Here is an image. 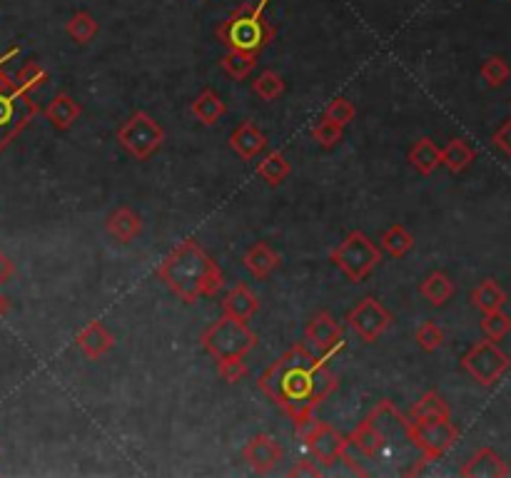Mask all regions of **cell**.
<instances>
[{"mask_svg": "<svg viewBox=\"0 0 511 478\" xmlns=\"http://www.w3.org/2000/svg\"><path fill=\"white\" fill-rule=\"evenodd\" d=\"M312 140L319 143L322 147H334V144L342 143V137H344V128H340L337 122H332V120L322 118L317 122L315 128H312Z\"/></svg>", "mask_w": 511, "mask_h": 478, "instance_id": "d590c367", "label": "cell"}, {"mask_svg": "<svg viewBox=\"0 0 511 478\" xmlns=\"http://www.w3.org/2000/svg\"><path fill=\"white\" fill-rule=\"evenodd\" d=\"M257 309H260V299L255 297V292H250L247 284H235L222 299V311L240 322H250Z\"/></svg>", "mask_w": 511, "mask_h": 478, "instance_id": "e0dca14e", "label": "cell"}, {"mask_svg": "<svg viewBox=\"0 0 511 478\" xmlns=\"http://www.w3.org/2000/svg\"><path fill=\"white\" fill-rule=\"evenodd\" d=\"M65 30H68V36L73 37L75 43L86 45V43H90L93 37L98 36V23H95V18L90 12H75Z\"/></svg>", "mask_w": 511, "mask_h": 478, "instance_id": "1f68e13d", "label": "cell"}, {"mask_svg": "<svg viewBox=\"0 0 511 478\" xmlns=\"http://www.w3.org/2000/svg\"><path fill=\"white\" fill-rule=\"evenodd\" d=\"M18 53H21V50L11 48V50H8V53H5V55H0V68H5V62H8V60H11V58H15Z\"/></svg>", "mask_w": 511, "mask_h": 478, "instance_id": "7bdbcfd3", "label": "cell"}, {"mask_svg": "<svg viewBox=\"0 0 511 478\" xmlns=\"http://www.w3.org/2000/svg\"><path fill=\"white\" fill-rule=\"evenodd\" d=\"M472 304H474L482 314L497 311L507 304V292H504L494 279H484V282L472 292Z\"/></svg>", "mask_w": 511, "mask_h": 478, "instance_id": "484cf974", "label": "cell"}, {"mask_svg": "<svg viewBox=\"0 0 511 478\" xmlns=\"http://www.w3.org/2000/svg\"><path fill=\"white\" fill-rule=\"evenodd\" d=\"M225 110H227V105L222 103V97H219L215 90H202V93L195 97V103L190 105V112H193L202 125H207V128L219 122V118L225 115Z\"/></svg>", "mask_w": 511, "mask_h": 478, "instance_id": "603a6c76", "label": "cell"}, {"mask_svg": "<svg viewBox=\"0 0 511 478\" xmlns=\"http://www.w3.org/2000/svg\"><path fill=\"white\" fill-rule=\"evenodd\" d=\"M379 247L387 251L390 257H394V260H402L404 254L414 247V237L409 235V229L407 227H402V225H394V227H390L384 235H382V239H379Z\"/></svg>", "mask_w": 511, "mask_h": 478, "instance_id": "f1b7e54d", "label": "cell"}, {"mask_svg": "<svg viewBox=\"0 0 511 478\" xmlns=\"http://www.w3.org/2000/svg\"><path fill=\"white\" fill-rule=\"evenodd\" d=\"M494 144L499 147L504 155L511 157V120H507L499 130L494 132Z\"/></svg>", "mask_w": 511, "mask_h": 478, "instance_id": "60d3db41", "label": "cell"}, {"mask_svg": "<svg viewBox=\"0 0 511 478\" xmlns=\"http://www.w3.org/2000/svg\"><path fill=\"white\" fill-rule=\"evenodd\" d=\"M329 260L334 267H340L342 275L357 284V282H365L367 276L377 269V264L382 262V250L365 232L354 229L329 251Z\"/></svg>", "mask_w": 511, "mask_h": 478, "instance_id": "52a82bcc", "label": "cell"}, {"mask_svg": "<svg viewBox=\"0 0 511 478\" xmlns=\"http://www.w3.org/2000/svg\"><path fill=\"white\" fill-rule=\"evenodd\" d=\"M75 344H78V349H80L87 358L98 361V358H103L108 354L110 349L115 347V339H112V334H110L103 324L90 322L83 332H78Z\"/></svg>", "mask_w": 511, "mask_h": 478, "instance_id": "2e32d148", "label": "cell"}, {"mask_svg": "<svg viewBox=\"0 0 511 478\" xmlns=\"http://www.w3.org/2000/svg\"><path fill=\"white\" fill-rule=\"evenodd\" d=\"M354 115H357V108H354V103H350L347 97H334L327 105V110H325V118L337 122L340 128H347L354 120Z\"/></svg>", "mask_w": 511, "mask_h": 478, "instance_id": "74e56055", "label": "cell"}, {"mask_svg": "<svg viewBox=\"0 0 511 478\" xmlns=\"http://www.w3.org/2000/svg\"><path fill=\"white\" fill-rule=\"evenodd\" d=\"M218 37L227 50H243V53H260L269 45L275 37V28L265 18L260 5H243L232 12L230 18L218 28Z\"/></svg>", "mask_w": 511, "mask_h": 478, "instance_id": "3957f363", "label": "cell"}, {"mask_svg": "<svg viewBox=\"0 0 511 478\" xmlns=\"http://www.w3.org/2000/svg\"><path fill=\"white\" fill-rule=\"evenodd\" d=\"M414 339H416V344L424 349V351H437L444 344V329L437 322H422Z\"/></svg>", "mask_w": 511, "mask_h": 478, "instance_id": "8d00e7d4", "label": "cell"}, {"mask_svg": "<svg viewBox=\"0 0 511 478\" xmlns=\"http://www.w3.org/2000/svg\"><path fill=\"white\" fill-rule=\"evenodd\" d=\"M511 358L497 347V342L482 339L462 357V369L482 386H494L509 371Z\"/></svg>", "mask_w": 511, "mask_h": 478, "instance_id": "ba28073f", "label": "cell"}, {"mask_svg": "<svg viewBox=\"0 0 511 478\" xmlns=\"http://www.w3.org/2000/svg\"><path fill=\"white\" fill-rule=\"evenodd\" d=\"M290 476L294 478H319L325 476V471L319 468L317 461H309V458H302V461H297L293 468H290Z\"/></svg>", "mask_w": 511, "mask_h": 478, "instance_id": "ab89813d", "label": "cell"}, {"mask_svg": "<svg viewBox=\"0 0 511 478\" xmlns=\"http://www.w3.org/2000/svg\"><path fill=\"white\" fill-rule=\"evenodd\" d=\"M459 474L464 478H507L511 474V468L494 449L484 446L459 468Z\"/></svg>", "mask_w": 511, "mask_h": 478, "instance_id": "5bb4252c", "label": "cell"}, {"mask_svg": "<svg viewBox=\"0 0 511 478\" xmlns=\"http://www.w3.org/2000/svg\"><path fill=\"white\" fill-rule=\"evenodd\" d=\"M409 165H412L419 175H432L434 169L441 165V150L432 143L429 137L416 140L414 147L409 150Z\"/></svg>", "mask_w": 511, "mask_h": 478, "instance_id": "7402d4cb", "label": "cell"}, {"mask_svg": "<svg viewBox=\"0 0 511 478\" xmlns=\"http://www.w3.org/2000/svg\"><path fill=\"white\" fill-rule=\"evenodd\" d=\"M257 175L265 179L268 185H272V187L282 185L287 179V175H290V162H287V157L282 155V152H268L257 162Z\"/></svg>", "mask_w": 511, "mask_h": 478, "instance_id": "4316f807", "label": "cell"}, {"mask_svg": "<svg viewBox=\"0 0 511 478\" xmlns=\"http://www.w3.org/2000/svg\"><path fill=\"white\" fill-rule=\"evenodd\" d=\"M419 292H422V297H424L429 304L441 307V304H447V301L454 297V282H451V276L447 275V272H432V275L426 276L424 282L419 284Z\"/></svg>", "mask_w": 511, "mask_h": 478, "instance_id": "cb8c5ba5", "label": "cell"}, {"mask_svg": "<svg viewBox=\"0 0 511 478\" xmlns=\"http://www.w3.org/2000/svg\"><path fill=\"white\" fill-rule=\"evenodd\" d=\"M36 115L37 105L30 93L21 90L0 68V150H5Z\"/></svg>", "mask_w": 511, "mask_h": 478, "instance_id": "8992f818", "label": "cell"}, {"mask_svg": "<svg viewBox=\"0 0 511 478\" xmlns=\"http://www.w3.org/2000/svg\"><path fill=\"white\" fill-rule=\"evenodd\" d=\"M118 143L135 157V160H150L165 143V130L147 112H135L128 122H122L118 130Z\"/></svg>", "mask_w": 511, "mask_h": 478, "instance_id": "30bf717a", "label": "cell"}, {"mask_svg": "<svg viewBox=\"0 0 511 478\" xmlns=\"http://www.w3.org/2000/svg\"><path fill=\"white\" fill-rule=\"evenodd\" d=\"M108 235L112 239H118L122 244H130L135 237H140L143 232V219L135 215L130 207H118L112 215L108 217Z\"/></svg>", "mask_w": 511, "mask_h": 478, "instance_id": "ffe728a7", "label": "cell"}, {"mask_svg": "<svg viewBox=\"0 0 511 478\" xmlns=\"http://www.w3.org/2000/svg\"><path fill=\"white\" fill-rule=\"evenodd\" d=\"M407 439L429 456L432 461H437L441 456L454 449V443L459 441V429L454 426L451 418H429V421H409L407 426Z\"/></svg>", "mask_w": 511, "mask_h": 478, "instance_id": "9c48e42d", "label": "cell"}, {"mask_svg": "<svg viewBox=\"0 0 511 478\" xmlns=\"http://www.w3.org/2000/svg\"><path fill=\"white\" fill-rule=\"evenodd\" d=\"M409 421H429V418H451V411L447 401L437 391H426L419 396V401H414L409 408Z\"/></svg>", "mask_w": 511, "mask_h": 478, "instance_id": "d4e9b609", "label": "cell"}, {"mask_svg": "<svg viewBox=\"0 0 511 478\" xmlns=\"http://www.w3.org/2000/svg\"><path fill=\"white\" fill-rule=\"evenodd\" d=\"M337 374L329 369L327 357H315L305 344H294L260 374L257 386L272 404L302 424L315 416V408L337 389Z\"/></svg>", "mask_w": 511, "mask_h": 478, "instance_id": "6da1fadb", "label": "cell"}, {"mask_svg": "<svg viewBox=\"0 0 511 478\" xmlns=\"http://www.w3.org/2000/svg\"><path fill=\"white\" fill-rule=\"evenodd\" d=\"M257 97H262L265 103H275L277 97L284 95V80L275 70H265L255 83H252Z\"/></svg>", "mask_w": 511, "mask_h": 478, "instance_id": "d6a6232c", "label": "cell"}, {"mask_svg": "<svg viewBox=\"0 0 511 478\" xmlns=\"http://www.w3.org/2000/svg\"><path fill=\"white\" fill-rule=\"evenodd\" d=\"M294 431L300 436V441L305 443V449L315 456L317 464L322 466H332L337 461H344L350 471H354L357 476H367V471L352 456H350V439L340 433L334 426H329L327 421L309 416L302 424H294Z\"/></svg>", "mask_w": 511, "mask_h": 478, "instance_id": "277c9868", "label": "cell"}, {"mask_svg": "<svg viewBox=\"0 0 511 478\" xmlns=\"http://www.w3.org/2000/svg\"><path fill=\"white\" fill-rule=\"evenodd\" d=\"M80 112H83L80 103H75L68 93H61V95H55L50 100V105L45 108V118H48V122L55 130H70L75 125V120L80 118Z\"/></svg>", "mask_w": 511, "mask_h": 478, "instance_id": "44dd1931", "label": "cell"}, {"mask_svg": "<svg viewBox=\"0 0 511 478\" xmlns=\"http://www.w3.org/2000/svg\"><path fill=\"white\" fill-rule=\"evenodd\" d=\"M482 332H484V339L501 342V339L511 332V317L509 314H504L501 309L487 311V314L482 317Z\"/></svg>", "mask_w": 511, "mask_h": 478, "instance_id": "836d02e7", "label": "cell"}, {"mask_svg": "<svg viewBox=\"0 0 511 478\" xmlns=\"http://www.w3.org/2000/svg\"><path fill=\"white\" fill-rule=\"evenodd\" d=\"M48 80H50L48 70H45L40 62H36V60L25 62L23 68L18 70V75H15V83H18V87L25 90V93H33L37 87H43Z\"/></svg>", "mask_w": 511, "mask_h": 478, "instance_id": "4dcf8cb0", "label": "cell"}, {"mask_svg": "<svg viewBox=\"0 0 511 478\" xmlns=\"http://www.w3.org/2000/svg\"><path fill=\"white\" fill-rule=\"evenodd\" d=\"M482 78H484V83H487L489 87H501V85L511 78L509 62L499 58V55H491V58L482 62Z\"/></svg>", "mask_w": 511, "mask_h": 478, "instance_id": "e575fe53", "label": "cell"}, {"mask_svg": "<svg viewBox=\"0 0 511 478\" xmlns=\"http://www.w3.org/2000/svg\"><path fill=\"white\" fill-rule=\"evenodd\" d=\"M8 309H11V301H8V299L0 294V319H3L5 314H8Z\"/></svg>", "mask_w": 511, "mask_h": 478, "instance_id": "ee69618b", "label": "cell"}, {"mask_svg": "<svg viewBox=\"0 0 511 478\" xmlns=\"http://www.w3.org/2000/svg\"><path fill=\"white\" fill-rule=\"evenodd\" d=\"M243 458L255 474L265 476L280 466V461L284 458V449L272 433H255L243 449Z\"/></svg>", "mask_w": 511, "mask_h": 478, "instance_id": "7c38bea8", "label": "cell"}, {"mask_svg": "<svg viewBox=\"0 0 511 478\" xmlns=\"http://www.w3.org/2000/svg\"><path fill=\"white\" fill-rule=\"evenodd\" d=\"M305 339L312 347L322 354L329 357L332 351L344 347V336H342V324L329 314V311H319L315 314L305 326Z\"/></svg>", "mask_w": 511, "mask_h": 478, "instance_id": "4fadbf2b", "label": "cell"}, {"mask_svg": "<svg viewBox=\"0 0 511 478\" xmlns=\"http://www.w3.org/2000/svg\"><path fill=\"white\" fill-rule=\"evenodd\" d=\"M200 342L215 361L235 357L244 358L257 347V334L247 326V322H240V319H232L227 314H222L218 322H212L202 332Z\"/></svg>", "mask_w": 511, "mask_h": 478, "instance_id": "5b68a950", "label": "cell"}, {"mask_svg": "<svg viewBox=\"0 0 511 478\" xmlns=\"http://www.w3.org/2000/svg\"><path fill=\"white\" fill-rule=\"evenodd\" d=\"M158 276L162 279V284L185 304H195L200 299L215 297L225 284V275H222L219 264L207 254L205 247L195 237L185 239L183 244H177L160 262Z\"/></svg>", "mask_w": 511, "mask_h": 478, "instance_id": "7a4b0ae2", "label": "cell"}, {"mask_svg": "<svg viewBox=\"0 0 511 478\" xmlns=\"http://www.w3.org/2000/svg\"><path fill=\"white\" fill-rule=\"evenodd\" d=\"M222 70L230 75L232 80H244L250 72L255 70L257 55L255 53H243V50H230L225 58L219 60Z\"/></svg>", "mask_w": 511, "mask_h": 478, "instance_id": "f546056e", "label": "cell"}, {"mask_svg": "<svg viewBox=\"0 0 511 478\" xmlns=\"http://www.w3.org/2000/svg\"><path fill=\"white\" fill-rule=\"evenodd\" d=\"M243 264L255 279H268L280 267V254L272 250L268 242H257V244H252L250 250L244 251Z\"/></svg>", "mask_w": 511, "mask_h": 478, "instance_id": "d6986e66", "label": "cell"}, {"mask_svg": "<svg viewBox=\"0 0 511 478\" xmlns=\"http://www.w3.org/2000/svg\"><path fill=\"white\" fill-rule=\"evenodd\" d=\"M474 150L464 140H451L444 150H441V165L449 169V172H464L474 162Z\"/></svg>", "mask_w": 511, "mask_h": 478, "instance_id": "83f0119b", "label": "cell"}, {"mask_svg": "<svg viewBox=\"0 0 511 478\" xmlns=\"http://www.w3.org/2000/svg\"><path fill=\"white\" fill-rule=\"evenodd\" d=\"M347 324L354 334L359 336L365 344H375L379 336L390 329L391 314L384 309V304L375 297H365L350 314H347Z\"/></svg>", "mask_w": 511, "mask_h": 478, "instance_id": "8fae6325", "label": "cell"}, {"mask_svg": "<svg viewBox=\"0 0 511 478\" xmlns=\"http://www.w3.org/2000/svg\"><path fill=\"white\" fill-rule=\"evenodd\" d=\"M215 364H218V374L222 376V382L237 383V382H243L244 376H247V364H244L240 357L219 358V361H215Z\"/></svg>", "mask_w": 511, "mask_h": 478, "instance_id": "f35d334b", "label": "cell"}, {"mask_svg": "<svg viewBox=\"0 0 511 478\" xmlns=\"http://www.w3.org/2000/svg\"><path fill=\"white\" fill-rule=\"evenodd\" d=\"M12 272H15V267H12V262H11V260H8V257H5V254H3V251H0V287H3V284H5V282L11 279Z\"/></svg>", "mask_w": 511, "mask_h": 478, "instance_id": "b9f144b4", "label": "cell"}, {"mask_svg": "<svg viewBox=\"0 0 511 478\" xmlns=\"http://www.w3.org/2000/svg\"><path fill=\"white\" fill-rule=\"evenodd\" d=\"M230 147L240 160L250 162V160H255L257 155H262L268 150V137H265V132L260 130L255 122L247 120L230 135Z\"/></svg>", "mask_w": 511, "mask_h": 478, "instance_id": "9a60e30c", "label": "cell"}, {"mask_svg": "<svg viewBox=\"0 0 511 478\" xmlns=\"http://www.w3.org/2000/svg\"><path fill=\"white\" fill-rule=\"evenodd\" d=\"M347 439H350V446L359 449L365 456H379L387 449V443H390L387 433L379 429L377 424L369 416H367Z\"/></svg>", "mask_w": 511, "mask_h": 478, "instance_id": "ac0fdd59", "label": "cell"}]
</instances>
